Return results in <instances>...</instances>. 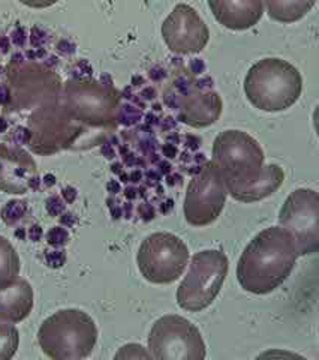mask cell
<instances>
[{"mask_svg":"<svg viewBox=\"0 0 319 360\" xmlns=\"http://www.w3.org/2000/svg\"><path fill=\"white\" fill-rule=\"evenodd\" d=\"M20 345V333L14 323L0 320V360L13 359Z\"/></svg>","mask_w":319,"mask_h":360,"instance_id":"obj_20","label":"cell"},{"mask_svg":"<svg viewBox=\"0 0 319 360\" xmlns=\"http://www.w3.org/2000/svg\"><path fill=\"white\" fill-rule=\"evenodd\" d=\"M59 103L83 132H111L117 127L120 94L108 83L75 78L63 86Z\"/></svg>","mask_w":319,"mask_h":360,"instance_id":"obj_3","label":"cell"},{"mask_svg":"<svg viewBox=\"0 0 319 360\" xmlns=\"http://www.w3.org/2000/svg\"><path fill=\"white\" fill-rule=\"evenodd\" d=\"M279 227L287 231L299 257L312 255L319 246V194L300 188L289 194L279 213Z\"/></svg>","mask_w":319,"mask_h":360,"instance_id":"obj_9","label":"cell"},{"mask_svg":"<svg viewBox=\"0 0 319 360\" xmlns=\"http://www.w3.org/2000/svg\"><path fill=\"white\" fill-rule=\"evenodd\" d=\"M30 148L35 153L51 155L72 148L84 134L66 115L59 99L33 111L29 122Z\"/></svg>","mask_w":319,"mask_h":360,"instance_id":"obj_11","label":"cell"},{"mask_svg":"<svg viewBox=\"0 0 319 360\" xmlns=\"http://www.w3.org/2000/svg\"><path fill=\"white\" fill-rule=\"evenodd\" d=\"M189 262L186 243L171 233H155L143 240L136 264L145 281L152 284H171L183 275Z\"/></svg>","mask_w":319,"mask_h":360,"instance_id":"obj_7","label":"cell"},{"mask_svg":"<svg viewBox=\"0 0 319 360\" xmlns=\"http://www.w3.org/2000/svg\"><path fill=\"white\" fill-rule=\"evenodd\" d=\"M42 353L54 360H79L93 352L98 328L82 309H60L45 320L38 332Z\"/></svg>","mask_w":319,"mask_h":360,"instance_id":"obj_5","label":"cell"},{"mask_svg":"<svg viewBox=\"0 0 319 360\" xmlns=\"http://www.w3.org/2000/svg\"><path fill=\"white\" fill-rule=\"evenodd\" d=\"M259 143L243 131L228 129L213 143L211 162L218 168L225 186L234 200L256 202L275 194L285 179L276 164H264Z\"/></svg>","mask_w":319,"mask_h":360,"instance_id":"obj_1","label":"cell"},{"mask_svg":"<svg viewBox=\"0 0 319 360\" xmlns=\"http://www.w3.org/2000/svg\"><path fill=\"white\" fill-rule=\"evenodd\" d=\"M11 96L17 108H39L56 103L60 96V78L37 63H13L9 66Z\"/></svg>","mask_w":319,"mask_h":360,"instance_id":"obj_12","label":"cell"},{"mask_svg":"<svg viewBox=\"0 0 319 360\" xmlns=\"http://www.w3.org/2000/svg\"><path fill=\"white\" fill-rule=\"evenodd\" d=\"M209 6L219 25L230 30L252 29L264 14L263 0H209Z\"/></svg>","mask_w":319,"mask_h":360,"instance_id":"obj_15","label":"cell"},{"mask_svg":"<svg viewBox=\"0 0 319 360\" xmlns=\"http://www.w3.org/2000/svg\"><path fill=\"white\" fill-rule=\"evenodd\" d=\"M162 38L176 54L201 53L210 39L206 21L189 5H177L162 25Z\"/></svg>","mask_w":319,"mask_h":360,"instance_id":"obj_13","label":"cell"},{"mask_svg":"<svg viewBox=\"0 0 319 360\" xmlns=\"http://www.w3.org/2000/svg\"><path fill=\"white\" fill-rule=\"evenodd\" d=\"M150 357L157 360H202L206 344L195 324L180 315H165L149 333Z\"/></svg>","mask_w":319,"mask_h":360,"instance_id":"obj_8","label":"cell"},{"mask_svg":"<svg viewBox=\"0 0 319 360\" xmlns=\"http://www.w3.org/2000/svg\"><path fill=\"white\" fill-rule=\"evenodd\" d=\"M20 257L11 242L0 236V287L15 281L20 275Z\"/></svg>","mask_w":319,"mask_h":360,"instance_id":"obj_19","label":"cell"},{"mask_svg":"<svg viewBox=\"0 0 319 360\" xmlns=\"http://www.w3.org/2000/svg\"><path fill=\"white\" fill-rule=\"evenodd\" d=\"M228 189L219 170L211 161L206 162L186 189L185 219L193 227H207L221 217Z\"/></svg>","mask_w":319,"mask_h":360,"instance_id":"obj_10","label":"cell"},{"mask_svg":"<svg viewBox=\"0 0 319 360\" xmlns=\"http://www.w3.org/2000/svg\"><path fill=\"white\" fill-rule=\"evenodd\" d=\"M20 2L33 9H44V8H50L56 5L59 0H20Z\"/></svg>","mask_w":319,"mask_h":360,"instance_id":"obj_21","label":"cell"},{"mask_svg":"<svg viewBox=\"0 0 319 360\" xmlns=\"http://www.w3.org/2000/svg\"><path fill=\"white\" fill-rule=\"evenodd\" d=\"M303 78L289 62L266 58L250 68L245 78V94L249 103L266 112L291 108L301 96Z\"/></svg>","mask_w":319,"mask_h":360,"instance_id":"obj_4","label":"cell"},{"mask_svg":"<svg viewBox=\"0 0 319 360\" xmlns=\"http://www.w3.org/2000/svg\"><path fill=\"white\" fill-rule=\"evenodd\" d=\"M38 179L37 164L26 150L0 144V191L26 194L37 186Z\"/></svg>","mask_w":319,"mask_h":360,"instance_id":"obj_14","label":"cell"},{"mask_svg":"<svg viewBox=\"0 0 319 360\" xmlns=\"http://www.w3.org/2000/svg\"><path fill=\"white\" fill-rule=\"evenodd\" d=\"M35 303L33 288L26 279L17 278L13 283L0 287V320L20 323L26 320Z\"/></svg>","mask_w":319,"mask_h":360,"instance_id":"obj_17","label":"cell"},{"mask_svg":"<svg viewBox=\"0 0 319 360\" xmlns=\"http://www.w3.org/2000/svg\"><path fill=\"white\" fill-rule=\"evenodd\" d=\"M222 101L213 90H195L186 99L180 110L181 122L193 128H206L221 117Z\"/></svg>","mask_w":319,"mask_h":360,"instance_id":"obj_16","label":"cell"},{"mask_svg":"<svg viewBox=\"0 0 319 360\" xmlns=\"http://www.w3.org/2000/svg\"><path fill=\"white\" fill-rule=\"evenodd\" d=\"M299 252L282 227H270L250 240L237 264L242 288L254 295H268L279 288L297 263Z\"/></svg>","mask_w":319,"mask_h":360,"instance_id":"obj_2","label":"cell"},{"mask_svg":"<svg viewBox=\"0 0 319 360\" xmlns=\"http://www.w3.org/2000/svg\"><path fill=\"white\" fill-rule=\"evenodd\" d=\"M318 0H263L271 20L291 25L301 20L316 5Z\"/></svg>","mask_w":319,"mask_h":360,"instance_id":"obj_18","label":"cell"},{"mask_svg":"<svg viewBox=\"0 0 319 360\" xmlns=\"http://www.w3.org/2000/svg\"><path fill=\"white\" fill-rule=\"evenodd\" d=\"M230 262L218 250H206L190 260L189 272L177 290V303L181 309L200 312L209 308L225 283Z\"/></svg>","mask_w":319,"mask_h":360,"instance_id":"obj_6","label":"cell"}]
</instances>
